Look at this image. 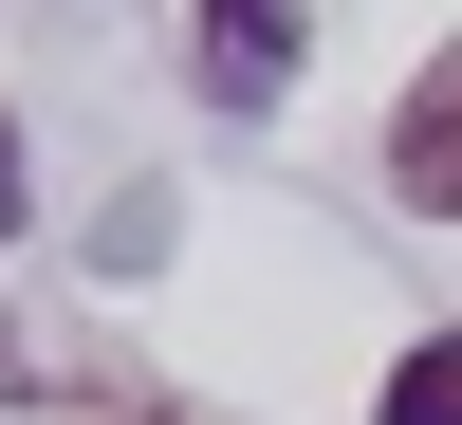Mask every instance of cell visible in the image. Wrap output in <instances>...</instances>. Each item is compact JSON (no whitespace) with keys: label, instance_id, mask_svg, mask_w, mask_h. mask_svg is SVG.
Returning <instances> with one entry per match:
<instances>
[{"label":"cell","instance_id":"obj_1","mask_svg":"<svg viewBox=\"0 0 462 425\" xmlns=\"http://www.w3.org/2000/svg\"><path fill=\"white\" fill-rule=\"evenodd\" d=\"M389 185H407L426 222H462V37L407 74V111H389Z\"/></svg>","mask_w":462,"mask_h":425},{"label":"cell","instance_id":"obj_3","mask_svg":"<svg viewBox=\"0 0 462 425\" xmlns=\"http://www.w3.org/2000/svg\"><path fill=\"white\" fill-rule=\"evenodd\" d=\"M370 407H389V425H462V333H407V370Z\"/></svg>","mask_w":462,"mask_h":425},{"label":"cell","instance_id":"obj_4","mask_svg":"<svg viewBox=\"0 0 462 425\" xmlns=\"http://www.w3.org/2000/svg\"><path fill=\"white\" fill-rule=\"evenodd\" d=\"M0 241H19V130H0Z\"/></svg>","mask_w":462,"mask_h":425},{"label":"cell","instance_id":"obj_2","mask_svg":"<svg viewBox=\"0 0 462 425\" xmlns=\"http://www.w3.org/2000/svg\"><path fill=\"white\" fill-rule=\"evenodd\" d=\"M204 74H222V93H278V74H296V0H204Z\"/></svg>","mask_w":462,"mask_h":425}]
</instances>
